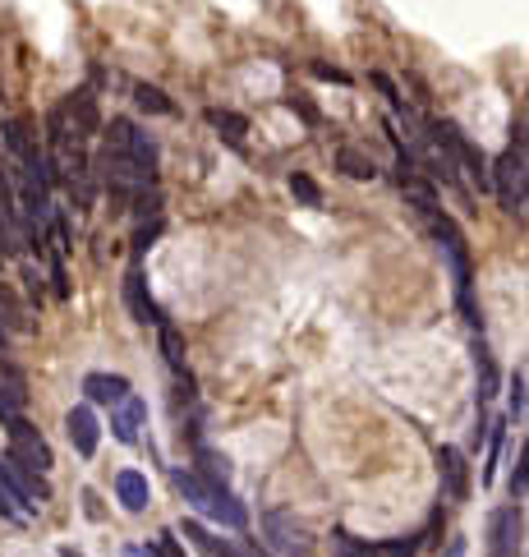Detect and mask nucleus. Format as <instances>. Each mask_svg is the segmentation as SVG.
Here are the masks:
<instances>
[{
	"mask_svg": "<svg viewBox=\"0 0 529 557\" xmlns=\"http://www.w3.org/2000/svg\"><path fill=\"white\" fill-rule=\"evenodd\" d=\"M437 474H442V493L451 502H465L470 498V465L456 447H437Z\"/></svg>",
	"mask_w": 529,
	"mask_h": 557,
	"instance_id": "obj_10",
	"label": "nucleus"
},
{
	"mask_svg": "<svg viewBox=\"0 0 529 557\" xmlns=\"http://www.w3.org/2000/svg\"><path fill=\"white\" fill-rule=\"evenodd\" d=\"M24 286H28V295H37V300H42V272H37L33 263H24Z\"/></svg>",
	"mask_w": 529,
	"mask_h": 557,
	"instance_id": "obj_38",
	"label": "nucleus"
},
{
	"mask_svg": "<svg viewBox=\"0 0 529 557\" xmlns=\"http://www.w3.org/2000/svg\"><path fill=\"white\" fill-rule=\"evenodd\" d=\"M147 557H185V548H180V539L166 530V534H157L153 543H147Z\"/></svg>",
	"mask_w": 529,
	"mask_h": 557,
	"instance_id": "obj_30",
	"label": "nucleus"
},
{
	"mask_svg": "<svg viewBox=\"0 0 529 557\" xmlns=\"http://www.w3.org/2000/svg\"><path fill=\"white\" fill-rule=\"evenodd\" d=\"M506 489H511V498H515V502L524 498V447L515 452V470H511V483H506Z\"/></svg>",
	"mask_w": 529,
	"mask_h": 557,
	"instance_id": "obj_35",
	"label": "nucleus"
},
{
	"mask_svg": "<svg viewBox=\"0 0 529 557\" xmlns=\"http://www.w3.org/2000/svg\"><path fill=\"white\" fill-rule=\"evenodd\" d=\"M134 102H138V111H147V115H175V102H171L157 84H134Z\"/></svg>",
	"mask_w": 529,
	"mask_h": 557,
	"instance_id": "obj_18",
	"label": "nucleus"
},
{
	"mask_svg": "<svg viewBox=\"0 0 529 557\" xmlns=\"http://www.w3.org/2000/svg\"><path fill=\"white\" fill-rule=\"evenodd\" d=\"M84 502H88V516L97 521V516H102V507H97V493H84Z\"/></svg>",
	"mask_w": 529,
	"mask_h": 557,
	"instance_id": "obj_43",
	"label": "nucleus"
},
{
	"mask_svg": "<svg viewBox=\"0 0 529 557\" xmlns=\"http://www.w3.org/2000/svg\"><path fill=\"white\" fill-rule=\"evenodd\" d=\"M0 493L15 502L19 516H37L42 502H51V483H46V474L19 470L10 456H0Z\"/></svg>",
	"mask_w": 529,
	"mask_h": 557,
	"instance_id": "obj_3",
	"label": "nucleus"
},
{
	"mask_svg": "<svg viewBox=\"0 0 529 557\" xmlns=\"http://www.w3.org/2000/svg\"><path fill=\"white\" fill-rule=\"evenodd\" d=\"M157 235H162V217H157L153 226H138V235H134V254H147Z\"/></svg>",
	"mask_w": 529,
	"mask_h": 557,
	"instance_id": "obj_34",
	"label": "nucleus"
},
{
	"mask_svg": "<svg viewBox=\"0 0 529 557\" xmlns=\"http://www.w3.org/2000/svg\"><path fill=\"white\" fill-rule=\"evenodd\" d=\"M414 552H419L414 534H405V539H392L387 548H377V557H414Z\"/></svg>",
	"mask_w": 529,
	"mask_h": 557,
	"instance_id": "obj_33",
	"label": "nucleus"
},
{
	"mask_svg": "<svg viewBox=\"0 0 529 557\" xmlns=\"http://www.w3.org/2000/svg\"><path fill=\"white\" fill-rule=\"evenodd\" d=\"M290 194H294L299 203H304V207H323V189H318L304 171H294V175H290Z\"/></svg>",
	"mask_w": 529,
	"mask_h": 557,
	"instance_id": "obj_27",
	"label": "nucleus"
},
{
	"mask_svg": "<svg viewBox=\"0 0 529 557\" xmlns=\"http://www.w3.org/2000/svg\"><path fill=\"white\" fill-rule=\"evenodd\" d=\"M401 194H405V198L419 207L424 217H433V213H437V189H433V184H428L419 171H414V175H401Z\"/></svg>",
	"mask_w": 529,
	"mask_h": 557,
	"instance_id": "obj_16",
	"label": "nucleus"
},
{
	"mask_svg": "<svg viewBox=\"0 0 529 557\" xmlns=\"http://www.w3.org/2000/svg\"><path fill=\"white\" fill-rule=\"evenodd\" d=\"M65 433H69V443H74V452H79V456H97V447H102L97 410L93 405H74L69 420H65Z\"/></svg>",
	"mask_w": 529,
	"mask_h": 557,
	"instance_id": "obj_7",
	"label": "nucleus"
},
{
	"mask_svg": "<svg viewBox=\"0 0 529 557\" xmlns=\"http://www.w3.org/2000/svg\"><path fill=\"white\" fill-rule=\"evenodd\" d=\"M488 189L502 194V207L524 217V148H506L497 162H488Z\"/></svg>",
	"mask_w": 529,
	"mask_h": 557,
	"instance_id": "obj_5",
	"label": "nucleus"
},
{
	"mask_svg": "<svg viewBox=\"0 0 529 557\" xmlns=\"http://www.w3.org/2000/svg\"><path fill=\"white\" fill-rule=\"evenodd\" d=\"M0 424H5V438H10V461H15L19 470L46 474V470L55 465L51 443L42 438V429H37V424H28L24 414H15V420H0Z\"/></svg>",
	"mask_w": 529,
	"mask_h": 557,
	"instance_id": "obj_4",
	"label": "nucleus"
},
{
	"mask_svg": "<svg viewBox=\"0 0 529 557\" xmlns=\"http://www.w3.org/2000/svg\"><path fill=\"white\" fill-rule=\"evenodd\" d=\"M143 420H147V401L129 392V396L115 405V420H111V429H115V438H120V443H138Z\"/></svg>",
	"mask_w": 529,
	"mask_h": 557,
	"instance_id": "obj_14",
	"label": "nucleus"
},
{
	"mask_svg": "<svg viewBox=\"0 0 529 557\" xmlns=\"http://www.w3.org/2000/svg\"><path fill=\"white\" fill-rule=\"evenodd\" d=\"M207 552H212V557H245L240 548H231L225 539H212V543H207Z\"/></svg>",
	"mask_w": 529,
	"mask_h": 557,
	"instance_id": "obj_40",
	"label": "nucleus"
},
{
	"mask_svg": "<svg viewBox=\"0 0 529 557\" xmlns=\"http://www.w3.org/2000/svg\"><path fill=\"white\" fill-rule=\"evenodd\" d=\"M285 106H290V111L299 115V120H304V124H323V115H318V106H314V102H309L304 93H290V97H285Z\"/></svg>",
	"mask_w": 529,
	"mask_h": 557,
	"instance_id": "obj_29",
	"label": "nucleus"
},
{
	"mask_svg": "<svg viewBox=\"0 0 529 557\" xmlns=\"http://www.w3.org/2000/svg\"><path fill=\"white\" fill-rule=\"evenodd\" d=\"M180 530H185V539H194V543H198V548H207V543H212V534H207V530H203V525H198V521H185V525H180Z\"/></svg>",
	"mask_w": 529,
	"mask_h": 557,
	"instance_id": "obj_37",
	"label": "nucleus"
},
{
	"mask_svg": "<svg viewBox=\"0 0 529 557\" xmlns=\"http://www.w3.org/2000/svg\"><path fill=\"white\" fill-rule=\"evenodd\" d=\"M0 516H5V521H19V512H15V502H10L5 493H0Z\"/></svg>",
	"mask_w": 529,
	"mask_h": 557,
	"instance_id": "obj_41",
	"label": "nucleus"
},
{
	"mask_svg": "<svg viewBox=\"0 0 529 557\" xmlns=\"http://www.w3.org/2000/svg\"><path fill=\"white\" fill-rule=\"evenodd\" d=\"M106 153H120V157H129L147 180H157V166H162V148H157V138L147 134V129H138L134 120H111L106 124Z\"/></svg>",
	"mask_w": 529,
	"mask_h": 557,
	"instance_id": "obj_2",
	"label": "nucleus"
},
{
	"mask_svg": "<svg viewBox=\"0 0 529 557\" xmlns=\"http://www.w3.org/2000/svg\"><path fill=\"white\" fill-rule=\"evenodd\" d=\"M198 470H203V479L212 483V489H225V479H231V461L216 456L212 447H198Z\"/></svg>",
	"mask_w": 529,
	"mask_h": 557,
	"instance_id": "obj_21",
	"label": "nucleus"
},
{
	"mask_svg": "<svg viewBox=\"0 0 529 557\" xmlns=\"http://www.w3.org/2000/svg\"><path fill=\"white\" fill-rule=\"evenodd\" d=\"M120 295H125V309H129V318L134 323H162V309H157V300H153V291H147V282H143V272L138 267H129V276H125V286H120Z\"/></svg>",
	"mask_w": 529,
	"mask_h": 557,
	"instance_id": "obj_8",
	"label": "nucleus"
},
{
	"mask_svg": "<svg viewBox=\"0 0 529 557\" xmlns=\"http://www.w3.org/2000/svg\"><path fill=\"white\" fill-rule=\"evenodd\" d=\"M332 557H377V548L368 539H354L350 530H336L332 534Z\"/></svg>",
	"mask_w": 529,
	"mask_h": 557,
	"instance_id": "obj_23",
	"label": "nucleus"
},
{
	"mask_svg": "<svg viewBox=\"0 0 529 557\" xmlns=\"http://www.w3.org/2000/svg\"><path fill=\"white\" fill-rule=\"evenodd\" d=\"M336 166H341L350 180H377V166H373V157H364L359 148H341V153H336Z\"/></svg>",
	"mask_w": 529,
	"mask_h": 557,
	"instance_id": "obj_22",
	"label": "nucleus"
},
{
	"mask_svg": "<svg viewBox=\"0 0 529 557\" xmlns=\"http://www.w3.org/2000/svg\"><path fill=\"white\" fill-rule=\"evenodd\" d=\"M28 405V378L15 364H0V420H15Z\"/></svg>",
	"mask_w": 529,
	"mask_h": 557,
	"instance_id": "obj_11",
	"label": "nucleus"
},
{
	"mask_svg": "<svg viewBox=\"0 0 529 557\" xmlns=\"http://www.w3.org/2000/svg\"><path fill=\"white\" fill-rule=\"evenodd\" d=\"M60 557H84V552H74V548H60Z\"/></svg>",
	"mask_w": 529,
	"mask_h": 557,
	"instance_id": "obj_44",
	"label": "nucleus"
},
{
	"mask_svg": "<svg viewBox=\"0 0 529 557\" xmlns=\"http://www.w3.org/2000/svg\"><path fill=\"white\" fill-rule=\"evenodd\" d=\"M506 410H511V420H524V373L520 369L511 373V401H506Z\"/></svg>",
	"mask_w": 529,
	"mask_h": 557,
	"instance_id": "obj_31",
	"label": "nucleus"
},
{
	"mask_svg": "<svg viewBox=\"0 0 529 557\" xmlns=\"http://www.w3.org/2000/svg\"><path fill=\"white\" fill-rule=\"evenodd\" d=\"M428 222H433L437 249H442V258H446V267H451V282H456V300H461V313H465V323L484 332V313H479V304H474V272H470V244H465L461 226L451 222L446 213H433Z\"/></svg>",
	"mask_w": 529,
	"mask_h": 557,
	"instance_id": "obj_1",
	"label": "nucleus"
},
{
	"mask_svg": "<svg viewBox=\"0 0 529 557\" xmlns=\"http://www.w3.org/2000/svg\"><path fill=\"white\" fill-rule=\"evenodd\" d=\"M84 396L93 401V405H120L125 396H129V378H120V373H88L84 378Z\"/></svg>",
	"mask_w": 529,
	"mask_h": 557,
	"instance_id": "obj_13",
	"label": "nucleus"
},
{
	"mask_svg": "<svg viewBox=\"0 0 529 557\" xmlns=\"http://www.w3.org/2000/svg\"><path fill=\"white\" fill-rule=\"evenodd\" d=\"M10 336H15V332L5 327V318H0V355H5V351H10Z\"/></svg>",
	"mask_w": 529,
	"mask_h": 557,
	"instance_id": "obj_42",
	"label": "nucleus"
},
{
	"mask_svg": "<svg viewBox=\"0 0 529 557\" xmlns=\"http://www.w3.org/2000/svg\"><path fill=\"white\" fill-rule=\"evenodd\" d=\"M65 115H74L69 134H74V144H88V138L102 129V115H97V93L93 88H74L69 102H65Z\"/></svg>",
	"mask_w": 529,
	"mask_h": 557,
	"instance_id": "obj_6",
	"label": "nucleus"
},
{
	"mask_svg": "<svg viewBox=\"0 0 529 557\" xmlns=\"http://www.w3.org/2000/svg\"><path fill=\"white\" fill-rule=\"evenodd\" d=\"M520 530H524L520 502H515V507H497V512L488 516V552H493V557H506V552L520 543Z\"/></svg>",
	"mask_w": 529,
	"mask_h": 557,
	"instance_id": "obj_9",
	"label": "nucleus"
},
{
	"mask_svg": "<svg viewBox=\"0 0 529 557\" xmlns=\"http://www.w3.org/2000/svg\"><path fill=\"white\" fill-rule=\"evenodd\" d=\"M474 364H479V401H488L493 392H497V369H493V355L479 345V355H474Z\"/></svg>",
	"mask_w": 529,
	"mask_h": 557,
	"instance_id": "obj_28",
	"label": "nucleus"
},
{
	"mask_svg": "<svg viewBox=\"0 0 529 557\" xmlns=\"http://www.w3.org/2000/svg\"><path fill=\"white\" fill-rule=\"evenodd\" d=\"M19 217V198H15V171L0 162V222H15Z\"/></svg>",
	"mask_w": 529,
	"mask_h": 557,
	"instance_id": "obj_25",
	"label": "nucleus"
},
{
	"mask_svg": "<svg viewBox=\"0 0 529 557\" xmlns=\"http://www.w3.org/2000/svg\"><path fill=\"white\" fill-rule=\"evenodd\" d=\"M207 124L221 129L225 138H231V144H240V138L249 134V120H245L240 111H225V106H212V111H207Z\"/></svg>",
	"mask_w": 529,
	"mask_h": 557,
	"instance_id": "obj_20",
	"label": "nucleus"
},
{
	"mask_svg": "<svg viewBox=\"0 0 529 557\" xmlns=\"http://www.w3.org/2000/svg\"><path fill=\"white\" fill-rule=\"evenodd\" d=\"M46 144H51V148H65V144H74V134H69V115H65V106L46 111Z\"/></svg>",
	"mask_w": 529,
	"mask_h": 557,
	"instance_id": "obj_26",
	"label": "nucleus"
},
{
	"mask_svg": "<svg viewBox=\"0 0 529 557\" xmlns=\"http://www.w3.org/2000/svg\"><path fill=\"white\" fill-rule=\"evenodd\" d=\"M0 318H5L10 332H24V327H28V309L19 304V295H15L10 286H0Z\"/></svg>",
	"mask_w": 529,
	"mask_h": 557,
	"instance_id": "obj_24",
	"label": "nucleus"
},
{
	"mask_svg": "<svg viewBox=\"0 0 529 557\" xmlns=\"http://www.w3.org/2000/svg\"><path fill=\"white\" fill-rule=\"evenodd\" d=\"M51 282H55V300H65L69 295V282H65V263L60 258L51 263Z\"/></svg>",
	"mask_w": 529,
	"mask_h": 557,
	"instance_id": "obj_39",
	"label": "nucleus"
},
{
	"mask_svg": "<svg viewBox=\"0 0 529 557\" xmlns=\"http://www.w3.org/2000/svg\"><path fill=\"white\" fill-rule=\"evenodd\" d=\"M0 134H5V148H10L19 162H28V157L37 153L33 134H28V120H5V124H0Z\"/></svg>",
	"mask_w": 529,
	"mask_h": 557,
	"instance_id": "obj_17",
	"label": "nucleus"
},
{
	"mask_svg": "<svg viewBox=\"0 0 529 557\" xmlns=\"http://www.w3.org/2000/svg\"><path fill=\"white\" fill-rule=\"evenodd\" d=\"M157 332H162V355H166V364H171L175 373H189V369H185V336H180V327L162 318Z\"/></svg>",
	"mask_w": 529,
	"mask_h": 557,
	"instance_id": "obj_19",
	"label": "nucleus"
},
{
	"mask_svg": "<svg viewBox=\"0 0 529 557\" xmlns=\"http://www.w3.org/2000/svg\"><path fill=\"white\" fill-rule=\"evenodd\" d=\"M203 512H207V516H216V521H225L231 530H245V521H249V512L240 507V498H235V493H225V489H212V493H207V502H203Z\"/></svg>",
	"mask_w": 529,
	"mask_h": 557,
	"instance_id": "obj_15",
	"label": "nucleus"
},
{
	"mask_svg": "<svg viewBox=\"0 0 529 557\" xmlns=\"http://www.w3.org/2000/svg\"><path fill=\"white\" fill-rule=\"evenodd\" d=\"M129 557H138V552H129Z\"/></svg>",
	"mask_w": 529,
	"mask_h": 557,
	"instance_id": "obj_45",
	"label": "nucleus"
},
{
	"mask_svg": "<svg viewBox=\"0 0 529 557\" xmlns=\"http://www.w3.org/2000/svg\"><path fill=\"white\" fill-rule=\"evenodd\" d=\"M314 75H318V79H332V84H350L345 69H336V65H327V60H314Z\"/></svg>",
	"mask_w": 529,
	"mask_h": 557,
	"instance_id": "obj_36",
	"label": "nucleus"
},
{
	"mask_svg": "<svg viewBox=\"0 0 529 557\" xmlns=\"http://www.w3.org/2000/svg\"><path fill=\"white\" fill-rule=\"evenodd\" d=\"M115 498H120L125 512H147V502H153L147 474H143V470H120V474H115Z\"/></svg>",
	"mask_w": 529,
	"mask_h": 557,
	"instance_id": "obj_12",
	"label": "nucleus"
},
{
	"mask_svg": "<svg viewBox=\"0 0 529 557\" xmlns=\"http://www.w3.org/2000/svg\"><path fill=\"white\" fill-rule=\"evenodd\" d=\"M502 443H506V429H502V424H493V443H488V465H484V479H493V474H497V456H502Z\"/></svg>",
	"mask_w": 529,
	"mask_h": 557,
	"instance_id": "obj_32",
	"label": "nucleus"
}]
</instances>
